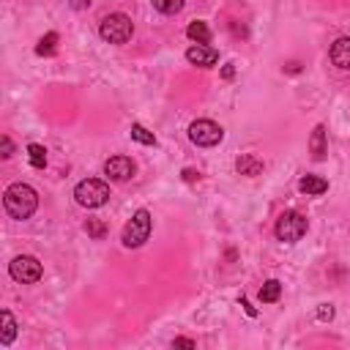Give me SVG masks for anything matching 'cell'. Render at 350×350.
<instances>
[{"label":"cell","instance_id":"obj_2","mask_svg":"<svg viewBox=\"0 0 350 350\" xmlns=\"http://www.w3.org/2000/svg\"><path fill=\"white\" fill-rule=\"evenodd\" d=\"M150 227H153L150 213H148L145 208L134 211V216L126 221V227H123V232H120L123 246H126V249H137V246H142V243L150 238Z\"/></svg>","mask_w":350,"mask_h":350},{"label":"cell","instance_id":"obj_17","mask_svg":"<svg viewBox=\"0 0 350 350\" xmlns=\"http://www.w3.org/2000/svg\"><path fill=\"white\" fill-rule=\"evenodd\" d=\"M279 295H282V284H279L276 279H268V282L260 287V301H262V304H273V301H279Z\"/></svg>","mask_w":350,"mask_h":350},{"label":"cell","instance_id":"obj_6","mask_svg":"<svg viewBox=\"0 0 350 350\" xmlns=\"http://www.w3.org/2000/svg\"><path fill=\"white\" fill-rule=\"evenodd\" d=\"M189 139L194 145H200V148H213V145H219L224 139V129L219 123L208 120V118H200V120H194L189 126Z\"/></svg>","mask_w":350,"mask_h":350},{"label":"cell","instance_id":"obj_5","mask_svg":"<svg viewBox=\"0 0 350 350\" xmlns=\"http://www.w3.org/2000/svg\"><path fill=\"white\" fill-rule=\"evenodd\" d=\"M306 230H309V221H306V216L298 213V211H284V213L276 219V227H273L276 238L284 241V243L301 241V238L306 235Z\"/></svg>","mask_w":350,"mask_h":350},{"label":"cell","instance_id":"obj_24","mask_svg":"<svg viewBox=\"0 0 350 350\" xmlns=\"http://www.w3.org/2000/svg\"><path fill=\"white\" fill-rule=\"evenodd\" d=\"M172 345H175V347H186V350H194V347H197V345H194L191 339H186V336H178Z\"/></svg>","mask_w":350,"mask_h":350},{"label":"cell","instance_id":"obj_28","mask_svg":"<svg viewBox=\"0 0 350 350\" xmlns=\"http://www.w3.org/2000/svg\"><path fill=\"white\" fill-rule=\"evenodd\" d=\"M241 306L246 309V314H249V317H254V314H257V309H254V306H249V301H246V298H241Z\"/></svg>","mask_w":350,"mask_h":350},{"label":"cell","instance_id":"obj_18","mask_svg":"<svg viewBox=\"0 0 350 350\" xmlns=\"http://www.w3.org/2000/svg\"><path fill=\"white\" fill-rule=\"evenodd\" d=\"M131 139L139 142V145H156V137L142 123H131Z\"/></svg>","mask_w":350,"mask_h":350},{"label":"cell","instance_id":"obj_20","mask_svg":"<svg viewBox=\"0 0 350 350\" xmlns=\"http://www.w3.org/2000/svg\"><path fill=\"white\" fill-rule=\"evenodd\" d=\"M55 46H57V33L52 30V33H46V36L38 41L36 52H38V55H55Z\"/></svg>","mask_w":350,"mask_h":350},{"label":"cell","instance_id":"obj_8","mask_svg":"<svg viewBox=\"0 0 350 350\" xmlns=\"http://www.w3.org/2000/svg\"><path fill=\"white\" fill-rule=\"evenodd\" d=\"M134 161L129 159V156H112V159H107L104 161V175L109 178V180H129L131 175H134Z\"/></svg>","mask_w":350,"mask_h":350},{"label":"cell","instance_id":"obj_14","mask_svg":"<svg viewBox=\"0 0 350 350\" xmlns=\"http://www.w3.org/2000/svg\"><path fill=\"white\" fill-rule=\"evenodd\" d=\"M0 320H3L0 345H3V347H8V345L14 342V336H16V320H14V314H11L8 309H3V312H0Z\"/></svg>","mask_w":350,"mask_h":350},{"label":"cell","instance_id":"obj_26","mask_svg":"<svg viewBox=\"0 0 350 350\" xmlns=\"http://www.w3.org/2000/svg\"><path fill=\"white\" fill-rule=\"evenodd\" d=\"M183 180H189V183H191V180H200V172L191 170V167H186V170H183Z\"/></svg>","mask_w":350,"mask_h":350},{"label":"cell","instance_id":"obj_10","mask_svg":"<svg viewBox=\"0 0 350 350\" xmlns=\"http://www.w3.org/2000/svg\"><path fill=\"white\" fill-rule=\"evenodd\" d=\"M328 57H331V63H334L336 68L350 71V38H347V36L336 38V41L331 44V49H328Z\"/></svg>","mask_w":350,"mask_h":350},{"label":"cell","instance_id":"obj_9","mask_svg":"<svg viewBox=\"0 0 350 350\" xmlns=\"http://www.w3.org/2000/svg\"><path fill=\"white\" fill-rule=\"evenodd\" d=\"M186 60H189L191 66L211 68V66H216V63H219V52H216L213 46H208V44H194V46H189V49H186Z\"/></svg>","mask_w":350,"mask_h":350},{"label":"cell","instance_id":"obj_1","mask_svg":"<svg viewBox=\"0 0 350 350\" xmlns=\"http://www.w3.org/2000/svg\"><path fill=\"white\" fill-rule=\"evenodd\" d=\"M3 205H5V211H8V216L11 219H30L33 213H36V208H38V194H36V189L33 186H27V183H11L8 189H5V194H3Z\"/></svg>","mask_w":350,"mask_h":350},{"label":"cell","instance_id":"obj_27","mask_svg":"<svg viewBox=\"0 0 350 350\" xmlns=\"http://www.w3.org/2000/svg\"><path fill=\"white\" fill-rule=\"evenodd\" d=\"M221 77H224V79H232V77H235V68H232V63H227V66L221 68Z\"/></svg>","mask_w":350,"mask_h":350},{"label":"cell","instance_id":"obj_13","mask_svg":"<svg viewBox=\"0 0 350 350\" xmlns=\"http://www.w3.org/2000/svg\"><path fill=\"white\" fill-rule=\"evenodd\" d=\"M235 170H238L241 175H246V178H254V175L262 172V161H260L257 156H252V153H241V156L235 159Z\"/></svg>","mask_w":350,"mask_h":350},{"label":"cell","instance_id":"obj_11","mask_svg":"<svg viewBox=\"0 0 350 350\" xmlns=\"http://www.w3.org/2000/svg\"><path fill=\"white\" fill-rule=\"evenodd\" d=\"M309 153H312L314 161H323L325 153H328V139H325V126H323V123H317V126L312 129V137H309Z\"/></svg>","mask_w":350,"mask_h":350},{"label":"cell","instance_id":"obj_15","mask_svg":"<svg viewBox=\"0 0 350 350\" xmlns=\"http://www.w3.org/2000/svg\"><path fill=\"white\" fill-rule=\"evenodd\" d=\"M186 36H189L194 44H208V41H211V30H208L205 22H191V25L186 27Z\"/></svg>","mask_w":350,"mask_h":350},{"label":"cell","instance_id":"obj_22","mask_svg":"<svg viewBox=\"0 0 350 350\" xmlns=\"http://www.w3.org/2000/svg\"><path fill=\"white\" fill-rule=\"evenodd\" d=\"M0 150H3V159H11V156H14V142H11V137H3V139H0Z\"/></svg>","mask_w":350,"mask_h":350},{"label":"cell","instance_id":"obj_12","mask_svg":"<svg viewBox=\"0 0 350 350\" xmlns=\"http://www.w3.org/2000/svg\"><path fill=\"white\" fill-rule=\"evenodd\" d=\"M298 191H304L306 197H320L328 191V180L325 178H317V175H304L298 180Z\"/></svg>","mask_w":350,"mask_h":350},{"label":"cell","instance_id":"obj_19","mask_svg":"<svg viewBox=\"0 0 350 350\" xmlns=\"http://www.w3.org/2000/svg\"><path fill=\"white\" fill-rule=\"evenodd\" d=\"M150 3H153V8L159 14H178L186 0H150Z\"/></svg>","mask_w":350,"mask_h":350},{"label":"cell","instance_id":"obj_7","mask_svg":"<svg viewBox=\"0 0 350 350\" xmlns=\"http://www.w3.org/2000/svg\"><path fill=\"white\" fill-rule=\"evenodd\" d=\"M8 273H11V279H14V282L36 284V282L41 279L44 268H41V262H38L36 257H30V254H19V257H14V260H11Z\"/></svg>","mask_w":350,"mask_h":350},{"label":"cell","instance_id":"obj_23","mask_svg":"<svg viewBox=\"0 0 350 350\" xmlns=\"http://www.w3.org/2000/svg\"><path fill=\"white\" fill-rule=\"evenodd\" d=\"M317 317H320L323 323H325V320H331V317H334V306H331V304H323V306L317 309Z\"/></svg>","mask_w":350,"mask_h":350},{"label":"cell","instance_id":"obj_4","mask_svg":"<svg viewBox=\"0 0 350 350\" xmlns=\"http://www.w3.org/2000/svg\"><path fill=\"white\" fill-rule=\"evenodd\" d=\"M134 33V22L126 14H107L98 25V36L107 44H126Z\"/></svg>","mask_w":350,"mask_h":350},{"label":"cell","instance_id":"obj_25","mask_svg":"<svg viewBox=\"0 0 350 350\" xmlns=\"http://www.w3.org/2000/svg\"><path fill=\"white\" fill-rule=\"evenodd\" d=\"M90 3H93V0H68V5H71L74 11H85V8H90Z\"/></svg>","mask_w":350,"mask_h":350},{"label":"cell","instance_id":"obj_21","mask_svg":"<svg viewBox=\"0 0 350 350\" xmlns=\"http://www.w3.org/2000/svg\"><path fill=\"white\" fill-rule=\"evenodd\" d=\"M85 230H88V235L96 238V241L107 235V227H104V221H98V219H88V221H85Z\"/></svg>","mask_w":350,"mask_h":350},{"label":"cell","instance_id":"obj_16","mask_svg":"<svg viewBox=\"0 0 350 350\" xmlns=\"http://www.w3.org/2000/svg\"><path fill=\"white\" fill-rule=\"evenodd\" d=\"M27 159H30V167L44 170V167H46V148L38 145V142H30V145H27Z\"/></svg>","mask_w":350,"mask_h":350},{"label":"cell","instance_id":"obj_3","mask_svg":"<svg viewBox=\"0 0 350 350\" xmlns=\"http://www.w3.org/2000/svg\"><path fill=\"white\" fill-rule=\"evenodd\" d=\"M74 200L82 208H101L109 200V186L98 178H85L74 186Z\"/></svg>","mask_w":350,"mask_h":350}]
</instances>
